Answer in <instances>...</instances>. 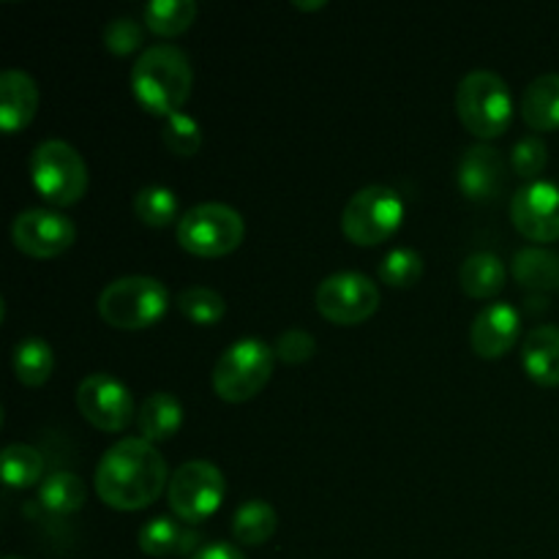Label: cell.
I'll use <instances>...</instances> for the list:
<instances>
[{"instance_id": "6da1fadb", "label": "cell", "mask_w": 559, "mask_h": 559, "mask_svg": "<svg viewBox=\"0 0 559 559\" xmlns=\"http://www.w3.org/2000/svg\"><path fill=\"white\" fill-rule=\"evenodd\" d=\"M93 486L104 506L115 511H142L169 486V469L153 442L123 437L104 451Z\"/></svg>"}, {"instance_id": "7a4b0ae2", "label": "cell", "mask_w": 559, "mask_h": 559, "mask_svg": "<svg viewBox=\"0 0 559 559\" xmlns=\"http://www.w3.org/2000/svg\"><path fill=\"white\" fill-rule=\"evenodd\" d=\"M194 71L183 49L173 44H153L136 58L131 69V93L147 109L169 118L180 112L191 96Z\"/></svg>"}, {"instance_id": "3957f363", "label": "cell", "mask_w": 559, "mask_h": 559, "mask_svg": "<svg viewBox=\"0 0 559 559\" xmlns=\"http://www.w3.org/2000/svg\"><path fill=\"white\" fill-rule=\"evenodd\" d=\"M456 115L464 129L478 140H497L513 118V98L508 82L495 71H469L456 87Z\"/></svg>"}, {"instance_id": "277c9868", "label": "cell", "mask_w": 559, "mask_h": 559, "mask_svg": "<svg viewBox=\"0 0 559 559\" xmlns=\"http://www.w3.org/2000/svg\"><path fill=\"white\" fill-rule=\"evenodd\" d=\"M169 306V289L153 276H123L98 295V314L118 331H145L156 325Z\"/></svg>"}, {"instance_id": "5b68a950", "label": "cell", "mask_w": 559, "mask_h": 559, "mask_svg": "<svg viewBox=\"0 0 559 559\" xmlns=\"http://www.w3.org/2000/svg\"><path fill=\"white\" fill-rule=\"evenodd\" d=\"M276 353L260 338H238L213 366V393L222 402L243 404L267 385Z\"/></svg>"}, {"instance_id": "8992f818", "label": "cell", "mask_w": 559, "mask_h": 559, "mask_svg": "<svg viewBox=\"0 0 559 559\" xmlns=\"http://www.w3.org/2000/svg\"><path fill=\"white\" fill-rule=\"evenodd\" d=\"M31 178L38 194L58 207L76 205L91 183L85 158L63 140H47L36 145L31 156Z\"/></svg>"}, {"instance_id": "52a82bcc", "label": "cell", "mask_w": 559, "mask_h": 559, "mask_svg": "<svg viewBox=\"0 0 559 559\" xmlns=\"http://www.w3.org/2000/svg\"><path fill=\"white\" fill-rule=\"evenodd\" d=\"M243 216L224 202H202L186 211L178 222V243L189 254L205 260L233 254L243 243Z\"/></svg>"}, {"instance_id": "ba28073f", "label": "cell", "mask_w": 559, "mask_h": 559, "mask_svg": "<svg viewBox=\"0 0 559 559\" xmlns=\"http://www.w3.org/2000/svg\"><path fill=\"white\" fill-rule=\"evenodd\" d=\"M404 222V202L388 186H364L349 197L342 211V233L355 246H380L399 233Z\"/></svg>"}, {"instance_id": "9c48e42d", "label": "cell", "mask_w": 559, "mask_h": 559, "mask_svg": "<svg viewBox=\"0 0 559 559\" xmlns=\"http://www.w3.org/2000/svg\"><path fill=\"white\" fill-rule=\"evenodd\" d=\"M224 475L216 464L205 459H191L180 464L167 486V502L183 524H202L224 502Z\"/></svg>"}, {"instance_id": "30bf717a", "label": "cell", "mask_w": 559, "mask_h": 559, "mask_svg": "<svg viewBox=\"0 0 559 559\" xmlns=\"http://www.w3.org/2000/svg\"><path fill=\"white\" fill-rule=\"evenodd\" d=\"M314 300L317 311L333 325H360L380 309V289L364 273L342 271L322 278Z\"/></svg>"}, {"instance_id": "8fae6325", "label": "cell", "mask_w": 559, "mask_h": 559, "mask_svg": "<svg viewBox=\"0 0 559 559\" xmlns=\"http://www.w3.org/2000/svg\"><path fill=\"white\" fill-rule=\"evenodd\" d=\"M76 407H80L82 418L98 431H123L131 420L136 418L134 413V396L129 388L112 374L85 377L76 388Z\"/></svg>"}, {"instance_id": "7c38bea8", "label": "cell", "mask_w": 559, "mask_h": 559, "mask_svg": "<svg viewBox=\"0 0 559 559\" xmlns=\"http://www.w3.org/2000/svg\"><path fill=\"white\" fill-rule=\"evenodd\" d=\"M11 240L33 260H52L69 251L76 240V227L63 213L47 207L22 211L11 224Z\"/></svg>"}, {"instance_id": "4fadbf2b", "label": "cell", "mask_w": 559, "mask_h": 559, "mask_svg": "<svg viewBox=\"0 0 559 559\" xmlns=\"http://www.w3.org/2000/svg\"><path fill=\"white\" fill-rule=\"evenodd\" d=\"M511 222L527 240L555 243L559 240V186L549 180L522 186L511 200Z\"/></svg>"}, {"instance_id": "5bb4252c", "label": "cell", "mask_w": 559, "mask_h": 559, "mask_svg": "<svg viewBox=\"0 0 559 559\" xmlns=\"http://www.w3.org/2000/svg\"><path fill=\"white\" fill-rule=\"evenodd\" d=\"M522 336V314L511 304H489L475 314L469 344L486 360L502 358Z\"/></svg>"}, {"instance_id": "9a60e30c", "label": "cell", "mask_w": 559, "mask_h": 559, "mask_svg": "<svg viewBox=\"0 0 559 559\" xmlns=\"http://www.w3.org/2000/svg\"><path fill=\"white\" fill-rule=\"evenodd\" d=\"M459 189L473 202H491L506 189V158L491 145H473L459 162Z\"/></svg>"}, {"instance_id": "2e32d148", "label": "cell", "mask_w": 559, "mask_h": 559, "mask_svg": "<svg viewBox=\"0 0 559 559\" xmlns=\"http://www.w3.org/2000/svg\"><path fill=\"white\" fill-rule=\"evenodd\" d=\"M38 112V85L27 71L9 69L0 74V129L16 134Z\"/></svg>"}, {"instance_id": "e0dca14e", "label": "cell", "mask_w": 559, "mask_h": 559, "mask_svg": "<svg viewBox=\"0 0 559 559\" xmlns=\"http://www.w3.org/2000/svg\"><path fill=\"white\" fill-rule=\"evenodd\" d=\"M522 366L540 388L559 385V325H538L524 336Z\"/></svg>"}, {"instance_id": "ac0fdd59", "label": "cell", "mask_w": 559, "mask_h": 559, "mask_svg": "<svg viewBox=\"0 0 559 559\" xmlns=\"http://www.w3.org/2000/svg\"><path fill=\"white\" fill-rule=\"evenodd\" d=\"M522 118L533 131L559 129V74H540L524 87Z\"/></svg>"}, {"instance_id": "d6986e66", "label": "cell", "mask_w": 559, "mask_h": 559, "mask_svg": "<svg viewBox=\"0 0 559 559\" xmlns=\"http://www.w3.org/2000/svg\"><path fill=\"white\" fill-rule=\"evenodd\" d=\"M180 424H183V404L167 391L151 393V396L142 402L140 413H136V429H140V437L142 440L153 442V445L178 435Z\"/></svg>"}, {"instance_id": "ffe728a7", "label": "cell", "mask_w": 559, "mask_h": 559, "mask_svg": "<svg viewBox=\"0 0 559 559\" xmlns=\"http://www.w3.org/2000/svg\"><path fill=\"white\" fill-rule=\"evenodd\" d=\"M200 535L186 530L169 516H156L151 522L142 524L140 530V549L147 557H175V555H189L197 546Z\"/></svg>"}, {"instance_id": "44dd1931", "label": "cell", "mask_w": 559, "mask_h": 559, "mask_svg": "<svg viewBox=\"0 0 559 559\" xmlns=\"http://www.w3.org/2000/svg\"><path fill=\"white\" fill-rule=\"evenodd\" d=\"M459 287L469 298H495L506 287V265L491 251H475L459 267Z\"/></svg>"}, {"instance_id": "7402d4cb", "label": "cell", "mask_w": 559, "mask_h": 559, "mask_svg": "<svg viewBox=\"0 0 559 559\" xmlns=\"http://www.w3.org/2000/svg\"><path fill=\"white\" fill-rule=\"evenodd\" d=\"M513 278L524 289L555 293V289H559V254L540 249V246L516 251V257H513Z\"/></svg>"}, {"instance_id": "603a6c76", "label": "cell", "mask_w": 559, "mask_h": 559, "mask_svg": "<svg viewBox=\"0 0 559 559\" xmlns=\"http://www.w3.org/2000/svg\"><path fill=\"white\" fill-rule=\"evenodd\" d=\"M278 527V516L271 502L249 500L235 511L233 538L240 546H262L273 538Z\"/></svg>"}, {"instance_id": "cb8c5ba5", "label": "cell", "mask_w": 559, "mask_h": 559, "mask_svg": "<svg viewBox=\"0 0 559 559\" xmlns=\"http://www.w3.org/2000/svg\"><path fill=\"white\" fill-rule=\"evenodd\" d=\"M87 500L85 480L74 473H55L44 478L38 486V506L55 516H69L76 513Z\"/></svg>"}, {"instance_id": "d4e9b609", "label": "cell", "mask_w": 559, "mask_h": 559, "mask_svg": "<svg viewBox=\"0 0 559 559\" xmlns=\"http://www.w3.org/2000/svg\"><path fill=\"white\" fill-rule=\"evenodd\" d=\"M11 364H14V374L22 385L41 388L55 369L52 347L44 338H25L14 347Z\"/></svg>"}, {"instance_id": "484cf974", "label": "cell", "mask_w": 559, "mask_h": 559, "mask_svg": "<svg viewBox=\"0 0 559 559\" xmlns=\"http://www.w3.org/2000/svg\"><path fill=\"white\" fill-rule=\"evenodd\" d=\"M200 5L194 0H151L145 5V22L156 36H180L194 25Z\"/></svg>"}, {"instance_id": "4316f807", "label": "cell", "mask_w": 559, "mask_h": 559, "mask_svg": "<svg viewBox=\"0 0 559 559\" xmlns=\"http://www.w3.org/2000/svg\"><path fill=\"white\" fill-rule=\"evenodd\" d=\"M44 456L33 445L11 442L3 451V480L9 489H31L41 480Z\"/></svg>"}, {"instance_id": "83f0119b", "label": "cell", "mask_w": 559, "mask_h": 559, "mask_svg": "<svg viewBox=\"0 0 559 559\" xmlns=\"http://www.w3.org/2000/svg\"><path fill=\"white\" fill-rule=\"evenodd\" d=\"M134 216L140 218L145 227L164 229L169 224H175L178 218V197L167 186H145V189L136 191L134 197Z\"/></svg>"}, {"instance_id": "f1b7e54d", "label": "cell", "mask_w": 559, "mask_h": 559, "mask_svg": "<svg viewBox=\"0 0 559 559\" xmlns=\"http://www.w3.org/2000/svg\"><path fill=\"white\" fill-rule=\"evenodd\" d=\"M175 306H178V311L186 320L197 322V325H216L224 317V311H227V304H224L222 295L211 287L180 289L178 298H175Z\"/></svg>"}, {"instance_id": "f546056e", "label": "cell", "mask_w": 559, "mask_h": 559, "mask_svg": "<svg viewBox=\"0 0 559 559\" xmlns=\"http://www.w3.org/2000/svg\"><path fill=\"white\" fill-rule=\"evenodd\" d=\"M424 276V257L415 249H393L380 262V278L388 287L409 289Z\"/></svg>"}, {"instance_id": "4dcf8cb0", "label": "cell", "mask_w": 559, "mask_h": 559, "mask_svg": "<svg viewBox=\"0 0 559 559\" xmlns=\"http://www.w3.org/2000/svg\"><path fill=\"white\" fill-rule=\"evenodd\" d=\"M162 140L164 147L175 156H197L202 147V129L191 115L186 112H175L169 118H164V129H162Z\"/></svg>"}, {"instance_id": "1f68e13d", "label": "cell", "mask_w": 559, "mask_h": 559, "mask_svg": "<svg viewBox=\"0 0 559 559\" xmlns=\"http://www.w3.org/2000/svg\"><path fill=\"white\" fill-rule=\"evenodd\" d=\"M145 41V33H142V25L131 16H118V20L107 22L104 27V47L112 55H131L142 47Z\"/></svg>"}, {"instance_id": "d6a6232c", "label": "cell", "mask_w": 559, "mask_h": 559, "mask_svg": "<svg viewBox=\"0 0 559 559\" xmlns=\"http://www.w3.org/2000/svg\"><path fill=\"white\" fill-rule=\"evenodd\" d=\"M546 162H549V151H546V142L540 136H524L511 153V167L519 178H535V175L544 173Z\"/></svg>"}, {"instance_id": "836d02e7", "label": "cell", "mask_w": 559, "mask_h": 559, "mask_svg": "<svg viewBox=\"0 0 559 559\" xmlns=\"http://www.w3.org/2000/svg\"><path fill=\"white\" fill-rule=\"evenodd\" d=\"M273 353H276V358L284 360V364L300 366L317 353V338L311 336L309 331H304V328H289V331H284L282 336L276 338Z\"/></svg>"}, {"instance_id": "e575fe53", "label": "cell", "mask_w": 559, "mask_h": 559, "mask_svg": "<svg viewBox=\"0 0 559 559\" xmlns=\"http://www.w3.org/2000/svg\"><path fill=\"white\" fill-rule=\"evenodd\" d=\"M191 559H246V555L235 544L218 540V544H207L202 549H197Z\"/></svg>"}, {"instance_id": "d590c367", "label": "cell", "mask_w": 559, "mask_h": 559, "mask_svg": "<svg viewBox=\"0 0 559 559\" xmlns=\"http://www.w3.org/2000/svg\"><path fill=\"white\" fill-rule=\"evenodd\" d=\"M295 9H300V11H317V9H325V0H317V3H300V0H295Z\"/></svg>"}, {"instance_id": "8d00e7d4", "label": "cell", "mask_w": 559, "mask_h": 559, "mask_svg": "<svg viewBox=\"0 0 559 559\" xmlns=\"http://www.w3.org/2000/svg\"><path fill=\"white\" fill-rule=\"evenodd\" d=\"M3 559H22V557H3Z\"/></svg>"}]
</instances>
